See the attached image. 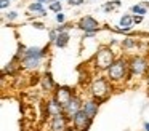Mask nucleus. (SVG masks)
Instances as JSON below:
<instances>
[{"instance_id": "3", "label": "nucleus", "mask_w": 149, "mask_h": 131, "mask_svg": "<svg viewBox=\"0 0 149 131\" xmlns=\"http://www.w3.org/2000/svg\"><path fill=\"white\" fill-rule=\"evenodd\" d=\"M128 72V56H117V59L104 73L112 85H119V83H127Z\"/></svg>"}, {"instance_id": "21", "label": "nucleus", "mask_w": 149, "mask_h": 131, "mask_svg": "<svg viewBox=\"0 0 149 131\" xmlns=\"http://www.w3.org/2000/svg\"><path fill=\"white\" fill-rule=\"evenodd\" d=\"M58 35H59V32L56 30V27H55V29H50V30H48V43H50V45H55Z\"/></svg>"}, {"instance_id": "18", "label": "nucleus", "mask_w": 149, "mask_h": 131, "mask_svg": "<svg viewBox=\"0 0 149 131\" xmlns=\"http://www.w3.org/2000/svg\"><path fill=\"white\" fill-rule=\"evenodd\" d=\"M120 46L123 48V50H133V48H136L138 46V40L136 38H132V37H127V38H123L122 42H120Z\"/></svg>"}, {"instance_id": "30", "label": "nucleus", "mask_w": 149, "mask_h": 131, "mask_svg": "<svg viewBox=\"0 0 149 131\" xmlns=\"http://www.w3.org/2000/svg\"><path fill=\"white\" fill-rule=\"evenodd\" d=\"M96 35V32H84V38H91Z\"/></svg>"}, {"instance_id": "7", "label": "nucleus", "mask_w": 149, "mask_h": 131, "mask_svg": "<svg viewBox=\"0 0 149 131\" xmlns=\"http://www.w3.org/2000/svg\"><path fill=\"white\" fill-rule=\"evenodd\" d=\"M84 101H85V99L82 98L79 93H75V94L69 99L68 104L63 107V112H64L66 117H68L71 121H72V118H74V115L77 114L79 110H82V107H84Z\"/></svg>"}, {"instance_id": "16", "label": "nucleus", "mask_w": 149, "mask_h": 131, "mask_svg": "<svg viewBox=\"0 0 149 131\" xmlns=\"http://www.w3.org/2000/svg\"><path fill=\"white\" fill-rule=\"evenodd\" d=\"M27 11L29 13H32L34 16H47L48 13H47V10H45V5L43 3H40V2H32V3H29V6H27Z\"/></svg>"}, {"instance_id": "10", "label": "nucleus", "mask_w": 149, "mask_h": 131, "mask_svg": "<svg viewBox=\"0 0 149 131\" xmlns=\"http://www.w3.org/2000/svg\"><path fill=\"white\" fill-rule=\"evenodd\" d=\"M77 27L80 29V30H84V32H98L101 29V24L91 15H85V16H82V18L79 19Z\"/></svg>"}, {"instance_id": "26", "label": "nucleus", "mask_w": 149, "mask_h": 131, "mask_svg": "<svg viewBox=\"0 0 149 131\" xmlns=\"http://www.w3.org/2000/svg\"><path fill=\"white\" fill-rule=\"evenodd\" d=\"M85 2H87V0H68V3L71 6H80V5H84Z\"/></svg>"}, {"instance_id": "20", "label": "nucleus", "mask_w": 149, "mask_h": 131, "mask_svg": "<svg viewBox=\"0 0 149 131\" xmlns=\"http://www.w3.org/2000/svg\"><path fill=\"white\" fill-rule=\"evenodd\" d=\"M48 10H50V11H55V13H61V10H63L61 0H56V2L50 3V5H48Z\"/></svg>"}, {"instance_id": "27", "label": "nucleus", "mask_w": 149, "mask_h": 131, "mask_svg": "<svg viewBox=\"0 0 149 131\" xmlns=\"http://www.w3.org/2000/svg\"><path fill=\"white\" fill-rule=\"evenodd\" d=\"M32 27L39 29V30H43V29H45V24H43V22H39V21H34L32 22Z\"/></svg>"}, {"instance_id": "14", "label": "nucleus", "mask_w": 149, "mask_h": 131, "mask_svg": "<svg viewBox=\"0 0 149 131\" xmlns=\"http://www.w3.org/2000/svg\"><path fill=\"white\" fill-rule=\"evenodd\" d=\"M100 102L96 101L95 98H88V99H85L84 101V110L87 112V115H90L91 118H95L98 115V112H100Z\"/></svg>"}, {"instance_id": "22", "label": "nucleus", "mask_w": 149, "mask_h": 131, "mask_svg": "<svg viewBox=\"0 0 149 131\" xmlns=\"http://www.w3.org/2000/svg\"><path fill=\"white\" fill-rule=\"evenodd\" d=\"M114 8H117L116 3H114V0H109V2H106V3L103 5L104 13H112V11H114Z\"/></svg>"}, {"instance_id": "5", "label": "nucleus", "mask_w": 149, "mask_h": 131, "mask_svg": "<svg viewBox=\"0 0 149 131\" xmlns=\"http://www.w3.org/2000/svg\"><path fill=\"white\" fill-rule=\"evenodd\" d=\"M116 59L117 56L111 46H100L93 56V66L98 72H106Z\"/></svg>"}, {"instance_id": "13", "label": "nucleus", "mask_w": 149, "mask_h": 131, "mask_svg": "<svg viewBox=\"0 0 149 131\" xmlns=\"http://www.w3.org/2000/svg\"><path fill=\"white\" fill-rule=\"evenodd\" d=\"M135 26L133 21V15H123L119 19V27L114 29V32H119V34H130V30Z\"/></svg>"}, {"instance_id": "15", "label": "nucleus", "mask_w": 149, "mask_h": 131, "mask_svg": "<svg viewBox=\"0 0 149 131\" xmlns=\"http://www.w3.org/2000/svg\"><path fill=\"white\" fill-rule=\"evenodd\" d=\"M23 69V66H21L19 61H15V59H10V62H7L3 66V70H2V75L3 77H15L18 75V72Z\"/></svg>"}, {"instance_id": "9", "label": "nucleus", "mask_w": 149, "mask_h": 131, "mask_svg": "<svg viewBox=\"0 0 149 131\" xmlns=\"http://www.w3.org/2000/svg\"><path fill=\"white\" fill-rule=\"evenodd\" d=\"M69 125H72V123H71V120L66 117L64 112H61V114H58V115L50 118V131H68Z\"/></svg>"}, {"instance_id": "4", "label": "nucleus", "mask_w": 149, "mask_h": 131, "mask_svg": "<svg viewBox=\"0 0 149 131\" xmlns=\"http://www.w3.org/2000/svg\"><path fill=\"white\" fill-rule=\"evenodd\" d=\"M128 78L127 82H130L135 77H146L149 72V56L144 54H133L128 56Z\"/></svg>"}, {"instance_id": "24", "label": "nucleus", "mask_w": 149, "mask_h": 131, "mask_svg": "<svg viewBox=\"0 0 149 131\" xmlns=\"http://www.w3.org/2000/svg\"><path fill=\"white\" fill-rule=\"evenodd\" d=\"M18 11H8L5 13V18H7V21H15V19H18Z\"/></svg>"}, {"instance_id": "8", "label": "nucleus", "mask_w": 149, "mask_h": 131, "mask_svg": "<svg viewBox=\"0 0 149 131\" xmlns=\"http://www.w3.org/2000/svg\"><path fill=\"white\" fill-rule=\"evenodd\" d=\"M74 94H75V89L72 88V86H68V85H58V86H56V89L53 91V94H52V96L59 102V104L63 105V107H64V105L69 102V99H71Z\"/></svg>"}, {"instance_id": "32", "label": "nucleus", "mask_w": 149, "mask_h": 131, "mask_svg": "<svg viewBox=\"0 0 149 131\" xmlns=\"http://www.w3.org/2000/svg\"><path fill=\"white\" fill-rule=\"evenodd\" d=\"M146 82H148V89H149V72H148V75H146Z\"/></svg>"}, {"instance_id": "2", "label": "nucleus", "mask_w": 149, "mask_h": 131, "mask_svg": "<svg viewBox=\"0 0 149 131\" xmlns=\"http://www.w3.org/2000/svg\"><path fill=\"white\" fill-rule=\"evenodd\" d=\"M88 93H90V98H95L100 104H103L104 101L111 98L112 83L109 82L106 75H98L91 80L90 86H88Z\"/></svg>"}, {"instance_id": "19", "label": "nucleus", "mask_w": 149, "mask_h": 131, "mask_svg": "<svg viewBox=\"0 0 149 131\" xmlns=\"http://www.w3.org/2000/svg\"><path fill=\"white\" fill-rule=\"evenodd\" d=\"M130 11L133 13V15H139V16H144L146 13H148V8H146L143 3H136V5H133L132 8H130Z\"/></svg>"}, {"instance_id": "28", "label": "nucleus", "mask_w": 149, "mask_h": 131, "mask_svg": "<svg viewBox=\"0 0 149 131\" xmlns=\"http://www.w3.org/2000/svg\"><path fill=\"white\" fill-rule=\"evenodd\" d=\"M10 3H11V0H0V8L7 10L8 6H10Z\"/></svg>"}, {"instance_id": "25", "label": "nucleus", "mask_w": 149, "mask_h": 131, "mask_svg": "<svg viewBox=\"0 0 149 131\" xmlns=\"http://www.w3.org/2000/svg\"><path fill=\"white\" fill-rule=\"evenodd\" d=\"M55 19H56V22H58V24H64V22H66V16H64V13H56Z\"/></svg>"}, {"instance_id": "33", "label": "nucleus", "mask_w": 149, "mask_h": 131, "mask_svg": "<svg viewBox=\"0 0 149 131\" xmlns=\"http://www.w3.org/2000/svg\"><path fill=\"white\" fill-rule=\"evenodd\" d=\"M141 3H143V5L146 6V8H149V2H141Z\"/></svg>"}, {"instance_id": "12", "label": "nucleus", "mask_w": 149, "mask_h": 131, "mask_svg": "<svg viewBox=\"0 0 149 131\" xmlns=\"http://www.w3.org/2000/svg\"><path fill=\"white\" fill-rule=\"evenodd\" d=\"M43 107H45V115L48 118H52V117H55V115H58V114L63 112V105L59 104L53 96H50V98L47 99V102L43 104Z\"/></svg>"}, {"instance_id": "11", "label": "nucleus", "mask_w": 149, "mask_h": 131, "mask_svg": "<svg viewBox=\"0 0 149 131\" xmlns=\"http://www.w3.org/2000/svg\"><path fill=\"white\" fill-rule=\"evenodd\" d=\"M56 86L58 85H56L52 72H50V70H45L43 75L40 77V88H42L45 93H48V94H53V91L56 89Z\"/></svg>"}, {"instance_id": "17", "label": "nucleus", "mask_w": 149, "mask_h": 131, "mask_svg": "<svg viewBox=\"0 0 149 131\" xmlns=\"http://www.w3.org/2000/svg\"><path fill=\"white\" fill-rule=\"evenodd\" d=\"M69 40H71L69 32H59L58 38H56V42H55V46L56 48H66L69 45Z\"/></svg>"}, {"instance_id": "29", "label": "nucleus", "mask_w": 149, "mask_h": 131, "mask_svg": "<svg viewBox=\"0 0 149 131\" xmlns=\"http://www.w3.org/2000/svg\"><path fill=\"white\" fill-rule=\"evenodd\" d=\"M143 19H144V16H139V15H133V21H135V24H141Z\"/></svg>"}, {"instance_id": "31", "label": "nucleus", "mask_w": 149, "mask_h": 131, "mask_svg": "<svg viewBox=\"0 0 149 131\" xmlns=\"http://www.w3.org/2000/svg\"><path fill=\"white\" fill-rule=\"evenodd\" d=\"M143 128H144V131H149V121H144V125H143Z\"/></svg>"}, {"instance_id": "23", "label": "nucleus", "mask_w": 149, "mask_h": 131, "mask_svg": "<svg viewBox=\"0 0 149 131\" xmlns=\"http://www.w3.org/2000/svg\"><path fill=\"white\" fill-rule=\"evenodd\" d=\"M69 29H72V24H69V22H64V24L56 26V30L58 32H69Z\"/></svg>"}, {"instance_id": "6", "label": "nucleus", "mask_w": 149, "mask_h": 131, "mask_svg": "<svg viewBox=\"0 0 149 131\" xmlns=\"http://www.w3.org/2000/svg\"><path fill=\"white\" fill-rule=\"evenodd\" d=\"M93 120L95 118H91L90 115H87V112L82 109V110H79L77 114L74 115V118H72V126H74L75 131H88L91 128V125H93Z\"/></svg>"}, {"instance_id": "1", "label": "nucleus", "mask_w": 149, "mask_h": 131, "mask_svg": "<svg viewBox=\"0 0 149 131\" xmlns=\"http://www.w3.org/2000/svg\"><path fill=\"white\" fill-rule=\"evenodd\" d=\"M48 51H50V43L47 46H26L24 56L21 59L23 69L29 70V72L39 70V67L42 66V61L48 56Z\"/></svg>"}]
</instances>
